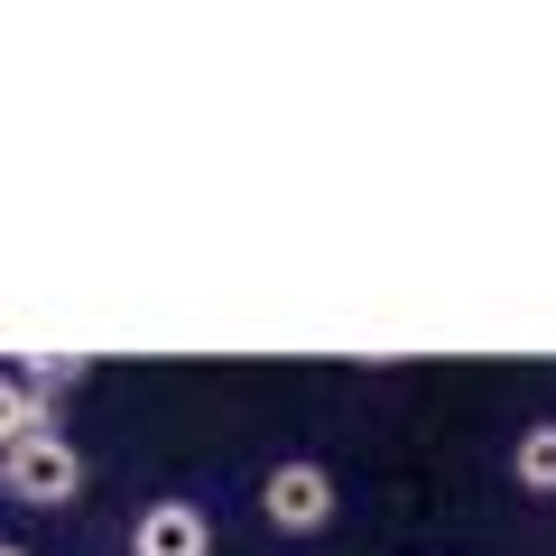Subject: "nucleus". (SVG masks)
Returning <instances> with one entry per match:
<instances>
[{"mask_svg": "<svg viewBox=\"0 0 556 556\" xmlns=\"http://www.w3.org/2000/svg\"><path fill=\"white\" fill-rule=\"evenodd\" d=\"M0 501H20V510H75L84 501V455L65 427H28L10 455H0Z\"/></svg>", "mask_w": 556, "mask_h": 556, "instance_id": "obj_1", "label": "nucleus"}, {"mask_svg": "<svg viewBox=\"0 0 556 556\" xmlns=\"http://www.w3.org/2000/svg\"><path fill=\"white\" fill-rule=\"evenodd\" d=\"M260 519H269L278 538H316L334 529V473H325L316 455H288L260 473Z\"/></svg>", "mask_w": 556, "mask_h": 556, "instance_id": "obj_2", "label": "nucleus"}, {"mask_svg": "<svg viewBox=\"0 0 556 556\" xmlns=\"http://www.w3.org/2000/svg\"><path fill=\"white\" fill-rule=\"evenodd\" d=\"M130 556H214L204 501H149V510L130 519Z\"/></svg>", "mask_w": 556, "mask_h": 556, "instance_id": "obj_3", "label": "nucleus"}, {"mask_svg": "<svg viewBox=\"0 0 556 556\" xmlns=\"http://www.w3.org/2000/svg\"><path fill=\"white\" fill-rule=\"evenodd\" d=\"M510 482H519L529 501H556V417L519 427V445H510Z\"/></svg>", "mask_w": 556, "mask_h": 556, "instance_id": "obj_4", "label": "nucleus"}, {"mask_svg": "<svg viewBox=\"0 0 556 556\" xmlns=\"http://www.w3.org/2000/svg\"><path fill=\"white\" fill-rule=\"evenodd\" d=\"M28 427H56V408H38L20 371H0V455H10V445H20Z\"/></svg>", "mask_w": 556, "mask_h": 556, "instance_id": "obj_5", "label": "nucleus"}, {"mask_svg": "<svg viewBox=\"0 0 556 556\" xmlns=\"http://www.w3.org/2000/svg\"><path fill=\"white\" fill-rule=\"evenodd\" d=\"M20 380H28V399H38V408H56L65 390H84V362H75V353H28Z\"/></svg>", "mask_w": 556, "mask_h": 556, "instance_id": "obj_6", "label": "nucleus"}, {"mask_svg": "<svg viewBox=\"0 0 556 556\" xmlns=\"http://www.w3.org/2000/svg\"><path fill=\"white\" fill-rule=\"evenodd\" d=\"M0 556H28V547H20V538H0Z\"/></svg>", "mask_w": 556, "mask_h": 556, "instance_id": "obj_7", "label": "nucleus"}]
</instances>
